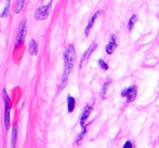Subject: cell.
I'll list each match as a JSON object with an SVG mask.
<instances>
[{
    "instance_id": "30bf717a",
    "label": "cell",
    "mask_w": 159,
    "mask_h": 148,
    "mask_svg": "<svg viewBox=\"0 0 159 148\" xmlns=\"http://www.w3.org/2000/svg\"><path fill=\"white\" fill-rule=\"evenodd\" d=\"M16 137H17V125L14 124L12 128V136H11L12 148H15V145H16Z\"/></svg>"
},
{
    "instance_id": "8992f818",
    "label": "cell",
    "mask_w": 159,
    "mask_h": 148,
    "mask_svg": "<svg viewBox=\"0 0 159 148\" xmlns=\"http://www.w3.org/2000/svg\"><path fill=\"white\" fill-rule=\"evenodd\" d=\"M116 47H117V43H116V37L114 35H111V40H109L108 44L106 46V53L107 54H113V52L115 51Z\"/></svg>"
},
{
    "instance_id": "2e32d148",
    "label": "cell",
    "mask_w": 159,
    "mask_h": 148,
    "mask_svg": "<svg viewBox=\"0 0 159 148\" xmlns=\"http://www.w3.org/2000/svg\"><path fill=\"white\" fill-rule=\"evenodd\" d=\"M10 2H11V1H7L6 8H4V11H3V13L1 14V16H6V15H8V13H9V8H10Z\"/></svg>"
},
{
    "instance_id": "7c38bea8",
    "label": "cell",
    "mask_w": 159,
    "mask_h": 148,
    "mask_svg": "<svg viewBox=\"0 0 159 148\" xmlns=\"http://www.w3.org/2000/svg\"><path fill=\"white\" fill-rule=\"evenodd\" d=\"M24 3H25V1L24 0H19V1L15 2V13H20L22 11V9H23L24 7Z\"/></svg>"
},
{
    "instance_id": "4fadbf2b",
    "label": "cell",
    "mask_w": 159,
    "mask_h": 148,
    "mask_svg": "<svg viewBox=\"0 0 159 148\" xmlns=\"http://www.w3.org/2000/svg\"><path fill=\"white\" fill-rule=\"evenodd\" d=\"M135 22H136V16H135V15H133V16H132L131 19H130L129 24H128V29L131 30L132 28H133V26H134V24H135Z\"/></svg>"
},
{
    "instance_id": "7a4b0ae2",
    "label": "cell",
    "mask_w": 159,
    "mask_h": 148,
    "mask_svg": "<svg viewBox=\"0 0 159 148\" xmlns=\"http://www.w3.org/2000/svg\"><path fill=\"white\" fill-rule=\"evenodd\" d=\"M2 96H3L4 101V125H6V129L8 130L10 128V109H11V102L10 98H9L7 91L3 90L2 92Z\"/></svg>"
},
{
    "instance_id": "6da1fadb",
    "label": "cell",
    "mask_w": 159,
    "mask_h": 148,
    "mask_svg": "<svg viewBox=\"0 0 159 148\" xmlns=\"http://www.w3.org/2000/svg\"><path fill=\"white\" fill-rule=\"evenodd\" d=\"M64 61H65V68H64L63 77H62L61 86H60V90L65 88V86H66V83H67V79H68L69 73L71 71V69H73V67H74V64H75L76 51H75V48H74L73 44H70V46L67 48V50L65 51Z\"/></svg>"
},
{
    "instance_id": "52a82bcc",
    "label": "cell",
    "mask_w": 159,
    "mask_h": 148,
    "mask_svg": "<svg viewBox=\"0 0 159 148\" xmlns=\"http://www.w3.org/2000/svg\"><path fill=\"white\" fill-rule=\"evenodd\" d=\"M91 110H92V107L87 106L81 115V118H80V124H81V127L84 128V129L86 128V121H87V119L89 118V115H90Z\"/></svg>"
},
{
    "instance_id": "9c48e42d",
    "label": "cell",
    "mask_w": 159,
    "mask_h": 148,
    "mask_svg": "<svg viewBox=\"0 0 159 148\" xmlns=\"http://www.w3.org/2000/svg\"><path fill=\"white\" fill-rule=\"evenodd\" d=\"M28 51H30V54L32 55H37L38 53V44L37 42L34 39L30 41V46H28Z\"/></svg>"
},
{
    "instance_id": "5b68a950",
    "label": "cell",
    "mask_w": 159,
    "mask_h": 148,
    "mask_svg": "<svg viewBox=\"0 0 159 148\" xmlns=\"http://www.w3.org/2000/svg\"><path fill=\"white\" fill-rule=\"evenodd\" d=\"M25 36H26V20H23V21L21 22V24H20L19 33H17V36H16L15 44L19 46V44H21L22 42H24Z\"/></svg>"
},
{
    "instance_id": "3957f363",
    "label": "cell",
    "mask_w": 159,
    "mask_h": 148,
    "mask_svg": "<svg viewBox=\"0 0 159 148\" xmlns=\"http://www.w3.org/2000/svg\"><path fill=\"white\" fill-rule=\"evenodd\" d=\"M51 4H52V1H50L48 4L46 6H42L40 8L37 9L35 13V17L37 20H46L48 17L49 13H50V8H51Z\"/></svg>"
},
{
    "instance_id": "277c9868",
    "label": "cell",
    "mask_w": 159,
    "mask_h": 148,
    "mask_svg": "<svg viewBox=\"0 0 159 148\" xmlns=\"http://www.w3.org/2000/svg\"><path fill=\"white\" fill-rule=\"evenodd\" d=\"M136 92H138V88L135 86L130 87V88H127L121 91V96L122 97H126L128 102H133L136 97Z\"/></svg>"
},
{
    "instance_id": "e0dca14e",
    "label": "cell",
    "mask_w": 159,
    "mask_h": 148,
    "mask_svg": "<svg viewBox=\"0 0 159 148\" xmlns=\"http://www.w3.org/2000/svg\"><path fill=\"white\" fill-rule=\"evenodd\" d=\"M86 131H87V129H86V128H84V130H82L81 134H80V135H79V136H78V140H77V142H78V143H79V142H80V141H81L82 136H84V134H86Z\"/></svg>"
},
{
    "instance_id": "9a60e30c",
    "label": "cell",
    "mask_w": 159,
    "mask_h": 148,
    "mask_svg": "<svg viewBox=\"0 0 159 148\" xmlns=\"http://www.w3.org/2000/svg\"><path fill=\"white\" fill-rule=\"evenodd\" d=\"M98 65H100V67L102 69H104V70H106V69H108V65L106 64V63L104 62L103 60H98Z\"/></svg>"
},
{
    "instance_id": "5bb4252c",
    "label": "cell",
    "mask_w": 159,
    "mask_h": 148,
    "mask_svg": "<svg viewBox=\"0 0 159 148\" xmlns=\"http://www.w3.org/2000/svg\"><path fill=\"white\" fill-rule=\"evenodd\" d=\"M111 80H108V81L106 82V83H104V86H103V89H102V94H101V95H102V97H105V93H106V90H107V87L109 86V84H111Z\"/></svg>"
},
{
    "instance_id": "ba28073f",
    "label": "cell",
    "mask_w": 159,
    "mask_h": 148,
    "mask_svg": "<svg viewBox=\"0 0 159 148\" xmlns=\"http://www.w3.org/2000/svg\"><path fill=\"white\" fill-rule=\"evenodd\" d=\"M100 11L98 12H96L94 15H93L92 17L90 19V21H89V23H88V25H87V28H86V30H84V35L86 36H88L89 35V33H90V30H91V28H92V26H93V24H94V22H95V19L96 17L100 15Z\"/></svg>"
},
{
    "instance_id": "8fae6325",
    "label": "cell",
    "mask_w": 159,
    "mask_h": 148,
    "mask_svg": "<svg viewBox=\"0 0 159 148\" xmlns=\"http://www.w3.org/2000/svg\"><path fill=\"white\" fill-rule=\"evenodd\" d=\"M74 108H75V98L69 95L67 97V110H68V113H71Z\"/></svg>"
},
{
    "instance_id": "ac0fdd59",
    "label": "cell",
    "mask_w": 159,
    "mask_h": 148,
    "mask_svg": "<svg viewBox=\"0 0 159 148\" xmlns=\"http://www.w3.org/2000/svg\"><path fill=\"white\" fill-rule=\"evenodd\" d=\"M124 148H132V143L130 141H127L126 144L124 145Z\"/></svg>"
}]
</instances>
